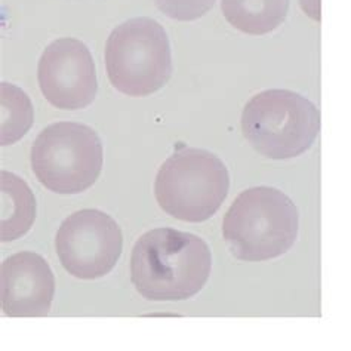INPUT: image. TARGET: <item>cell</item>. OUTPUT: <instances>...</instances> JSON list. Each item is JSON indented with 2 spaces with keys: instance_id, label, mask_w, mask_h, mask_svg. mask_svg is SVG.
I'll list each match as a JSON object with an SVG mask.
<instances>
[{
  "instance_id": "5b68a950",
  "label": "cell",
  "mask_w": 351,
  "mask_h": 351,
  "mask_svg": "<svg viewBox=\"0 0 351 351\" xmlns=\"http://www.w3.org/2000/svg\"><path fill=\"white\" fill-rule=\"evenodd\" d=\"M106 70L112 85L129 97H147L162 89L172 75L169 38L149 16L128 20L108 36Z\"/></svg>"
},
{
  "instance_id": "3957f363",
  "label": "cell",
  "mask_w": 351,
  "mask_h": 351,
  "mask_svg": "<svg viewBox=\"0 0 351 351\" xmlns=\"http://www.w3.org/2000/svg\"><path fill=\"white\" fill-rule=\"evenodd\" d=\"M240 123L255 152L285 160L311 149L320 131V112L297 92L267 89L247 101Z\"/></svg>"
},
{
  "instance_id": "7a4b0ae2",
  "label": "cell",
  "mask_w": 351,
  "mask_h": 351,
  "mask_svg": "<svg viewBox=\"0 0 351 351\" xmlns=\"http://www.w3.org/2000/svg\"><path fill=\"white\" fill-rule=\"evenodd\" d=\"M298 228L295 203L273 187H252L240 193L223 221L228 251L246 263L269 261L289 252Z\"/></svg>"
},
{
  "instance_id": "8fae6325",
  "label": "cell",
  "mask_w": 351,
  "mask_h": 351,
  "mask_svg": "<svg viewBox=\"0 0 351 351\" xmlns=\"http://www.w3.org/2000/svg\"><path fill=\"white\" fill-rule=\"evenodd\" d=\"M221 11L239 32L263 36L283 24L289 0H221Z\"/></svg>"
},
{
  "instance_id": "4fadbf2b",
  "label": "cell",
  "mask_w": 351,
  "mask_h": 351,
  "mask_svg": "<svg viewBox=\"0 0 351 351\" xmlns=\"http://www.w3.org/2000/svg\"><path fill=\"white\" fill-rule=\"evenodd\" d=\"M159 11L177 21H195L209 12L215 0H153Z\"/></svg>"
},
{
  "instance_id": "30bf717a",
  "label": "cell",
  "mask_w": 351,
  "mask_h": 351,
  "mask_svg": "<svg viewBox=\"0 0 351 351\" xmlns=\"http://www.w3.org/2000/svg\"><path fill=\"white\" fill-rule=\"evenodd\" d=\"M0 240L12 242L32 228L36 199L27 182L12 172L0 173Z\"/></svg>"
},
{
  "instance_id": "277c9868",
  "label": "cell",
  "mask_w": 351,
  "mask_h": 351,
  "mask_svg": "<svg viewBox=\"0 0 351 351\" xmlns=\"http://www.w3.org/2000/svg\"><path fill=\"white\" fill-rule=\"evenodd\" d=\"M230 190V173L218 156L186 147L160 166L154 196L166 214L187 223L214 217Z\"/></svg>"
},
{
  "instance_id": "ba28073f",
  "label": "cell",
  "mask_w": 351,
  "mask_h": 351,
  "mask_svg": "<svg viewBox=\"0 0 351 351\" xmlns=\"http://www.w3.org/2000/svg\"><path fill=\"white\" fill-rule=\"evenodd\" d=\"M38 79L43 97L60 110L86 108L98 90L90 51L73 38L57 39L45 49Z\"/></svg>"
},
{
  "instance_id": "9c48e42d",
  "label": "cell",
  "mask_w": 351,
  "mask_h": 351,
  "mask_svg": "<svg viewBox=\"0 0 351 351\" xmlns=\"http://www.w3.org/2000/svg\"><path fill=\"white\" fill-rule=\"evenodd\" d=\"M55 297V277L39 254L24 251L6 258L0 267V301L9 317H42Z\"/></svg>"
},
{
  "instance_id": "7c38bea8",
  "label": "cell",
  "mask_w": 351,
  "mask_h": 351,
  "mask_svg": "<svg viewBox=\"0 0 351 351\" xmlns=\"http://www.w3.org/2000/svg\"><path fill=\"white\" fill-rule=\"evenodd\" d=\"M2 126H0V143L11 145L29 132L33 125V107L29 97L20 88L2 82Z\"/></svg>"
},
{
  "instance_id": "52a82bcc",
  "label": "cell",
  "mask_w": 351,
  "mask_h": 351,
  "mask_svg": "<svg viewBox=\"0 0 351 351\" xmlns=\"http://www.w3.org/2000/svg\"><path fill=\"white\" fill-rule=\"evenodd\" d=\"M123 247L119 224L106 212L83 209L62 221L55 249L64 270L83 280L99 279L114 269Z\"/></svg>"
},
{
  "instance_id": "6da1fadb",
  "label": "cell",
  "mask_w": 351,
  "mask_h": 351,
  "mask_svg": "<svg viewBox=\"0 0 351 351\" xmlns=\"http://www.w3.org/2000/svg\"><path fill=\"white\" fill-rule=\"evenodd\" d=\"M212 254L202 237L162 227L136 240L131 256V280L149 301H184L206 285Z\"/></svg>"
},
{
  "instance_id": "8992f818",
  "label": "cell",
  "mask_w": 351,
  "mask_h": 351,
  "mask_svg": "<svg viewBox=\"0 0 351 351\" xmlns=\"http://www.w3.org/2000/svg\"><path fill=\"white\" fill-rule=\"evenodd\" d=\"M32 169L40 184L58 195H79L103 171V143L94 129L76 122L45 128L32 147Z\"/></svg>"
},
{
  "instance_id": "5bb4252c",
  "label": "cell",
  "mask_w": 351,
  "mask_h": 351,
  "mask_svg": "<svg viewBox=\"0 0 351 351\" xmlns=\"http://www.w3.org/2000/svg\"><path fill=\"white\" fill-rule=\"evenodd\" d=\"M300 5L311 20L320 21V0H300Z\"/></svg>"
}]
</instances>
